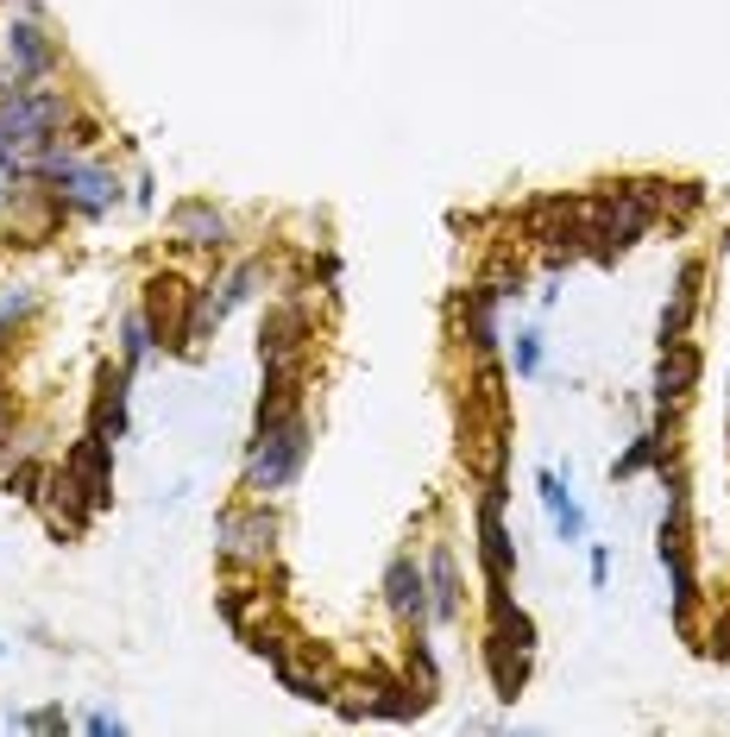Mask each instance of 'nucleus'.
Returning <instances> with one entry per match:
<instances>
[{"mask_svg": "<svg viewBox=\"0 0 730 737\" xmlns=\"http://www.w3.org/2000/svg\"><path fill=\"white\" fill-rule=\"evenodd\" d=\"M428 586H434V592H428V611H434V618H453V611H460V574H453L448 549H434V561H428Z\"/></svg>", "mask_w": 730, "mask_h": 737, "instance_id": "4468645a", "label": "nucleus"}, {"mask_svg": "<svg viewBox=\"0 0 730 737\" xmlns=\"http://www.w3.org/2000/svg\"><path fill=\"white\" fill-rule=\"evenodd\" d=\"M535 492H542V505L554 510V530H560V542H579V536H586V510L573 505V492L554 480V473H542V480H535Z\"/></svg>", "mask_w": 730, "mask_h": 737, "instance_id": "f8f14e48", "label": "nucleus"}, {"mask_svg": "<svg viewBox=\"0 0 730 737\" xmlns=\"http://www.w3.org/2000/svg\"><path fill=\"white\" fill-rule=\"evenodd\" d=\"M693 303H699V265L686 258V265H680V290H674V303L661 309V347L686 334V315H693Z\"/></svg>", "mask_w": 730, "mask_h": 737, "instance_id": "ddd939ff", "label": "nucleus"}, {"mask_svg": "<svg viewBox=\"0 0 730 737\" xmlns=\"http://www.w3.org/2000/svg\"><path fill=\"white\" fill-rule=\"evenodd\" d=\"M183 284L176 278H151L146 284V329L151 341H164V347H189V315H183Z\"/></svg>", "mask_w": 730, "mask_h": 737, "instance_id": "20e7f679", "label": "nucleus"}, {"mask_svg": "<svg viewBox=\"0 0 730 737\" xmlns=\"http://www.w3.org/2000/svg\"><path fill=\"white\" fill-rule=\"evenodd\" d=\"M120 347H126V372L146 359V347H151V329H146V315H126V329H120Z\"/></svg>", "mask_w": 730, "mask_h": 737, "instance_id": "dca6fc26", "label": "nucleus"}, {"mask_svg": "<svg viewBox=\"0 0 730 737\" xmlns=\"http://www.w3.org/2000/svg\"><path fill=\"white\" fill-rule=\"evenodd\" d=\"M126 429V366H101V384H95V435L120 441Z\"/></svg>", "mask_w": 730, "mask_h": 737, "instance_id": "1a4fd4ad", "label": "nucleus"}, {"mask_svg": "<svg viewBox=\"0 0 730 737\" xmlns=\"http://www.w3.org/2000/svg\"><path fill=\"white\" fill-rule=\"evenodd\" d=\"M384 592H391V611H397L403 624H422V618H428V580H422V567H416V555L391 561Z\"/></svg>", "mask_w": 730, "mask_h": 737, "instance_id": "423d86ee", "label": "nucleus"}, {"mask_svg": "<svg viewBox=\"0 0 730 737\" xmlns=\"http://www.w3.org/2000/svg\"><path fill=\"white\" fill-rule=\"evenodd\" d=\"M7 416H13V404H7V398H0V435H7Z\"/></svg>", "mask_w": 730, "mask_h": 737, "instance_id": "412c9836", "label": "nucleus"}, {"mask_svg": "<svg viewBox=\"0 0 730 737\" xmlns=\"http://www.w3.org/2000/svg\"><path fill=\"white\" fill-rule=\"evenodd\" d=\"M517 372H523V379L542 372V334H517Z\"/></svg>", "mask_w": 730, "mask_h": 737, "instance_id": "f3484780", "label": "nucleus"}, {"mask_svg": "<svg viewBox=\"0 0 730 737\" xmlns=\"http://www.w3.org/2000/svg\"><path fill=\"white\" fill-rule=\"evenodd\" d=\"M32 309H38V297H32V290H20V297H0V334H7V322H25Z\"/></svg>", "mask_w": 730, "mask_h": 737, "instance_id": "a211bd4d", "label": "nucleus"}, {"mask_svg": "<svg viewBox=\"0 0 730 737\" xmlns=\"http://www.w3.org/2000/svg\"><path fill=\"white\" fill-rule=\"evenodd\" d=\"M20 725H32V732H63V712L45 706V712H32V718H20Z\"/></svg>", "mask_w": 730, "mask_h": 737, "instance_id": "aec40b11", "label": "nucleus"}, {"mask_svg": "<svg viewBox=\"0 0 730 737\" xmlns=\"http://www.w3.org/2000/svg\"><path fill=\"white\" fill-rule=\"evenodd\" d=\"M718 661H730V611H725V624H711V643H705Z\"/></svg>", "mask_w": 730, "mask_h": 737, "instance_id": "6ab92c4d", "label": "nucleus"}, {"mask_svg": "<svg viewBox=\"0 0 730 737\" xmlns=\"http://www.w3.org/2000/svg\"><path fill=\"white\" fill-rule=\"evenodd\" d=\"M302 460H309V423L297 416H277V423H258L252 429V460H246V485L252 492H283L297 485Z\"/></svg>", "mask_w": 730, "mask_h": 737, "instance_id": "f257e3e1", "label": "nucleus"}, {"mask_svg": "<svg viewBox=\"0 0 730 737\" xmlns=\"http://www.w3.org/2000/svg\"><path fill=\"white\" fill-rule=\"evenodd\" d=\"M271 510H221V523H215V549L227 561H271Z\"/></svg>", "mask_w": 730, "mask_h": 737, "instance_id": "f03ea898", "label": "nucleus"}, {"mask_svg": "<svg viewBox=\"0 0 730 737\" xmlns=\"http://www.w3.org/2000/svg\"><path fill=\"white\" fill-rule=\"evenodd\" d=\"M693 384H699V347L680 334V341L661 347V366H654V404H661V410L686 404V391H693Z\"/></svg>", "mask_w": 730, "mask_h": 737, "instance_id": "39448f33", "label": "nucleus"}, {"mask_svg": "<svg viewBox=\"0 0 730 737\" xmlns=\"http://www.w3.org/2000/svg\"><path fill=\"white\" fill-rule=\"evenodd\" d=\"M485 661H491V687H498V700H517V687H523V675H529V649L491 636V643H485Z\"/></svg>", "mask_w": 730, "mask_h": 737, "instance_id": "9b49d317", "label": "nucleus"}, {"mask_svg": "<svg viewBox=\"0 0 730 737\" xmlns=\"http://www.w3.org/2000/svg\"><path fill=\"white\" fill-rule=\"evenodd\" d=\"M478 555H485V580H491V586L510 580V567H517V549H510V536H503L498 505H478Z\"/></svg>", "mask_w": 730, "mask_h": 737, "instance_id": "0eeeda50", "label": "nucleus"}, {"mask_svg": "<svg viewBox=\"0 0 730 737\" xmlns=\"http://www.w3.org/2000/svg\"><path fill=\"white\" fill-rule=\"evenodd\" d=\"M50 196H57V203L70 208V215H107V208L120 203V183L107 177L101 164H82V158H76V164H70V177H57V183H50Z\"/></svg>", "mask_w": 730, "mask_h": 737, "instance_id": "7ed1b4c3", "label": "nucleus"}, {"mask_svg": "<svg viewBox=\"0 0 730 737\" xmlns=\"http://www.w3.org/2000/svg\"><path fill=\"white\" fill-rule=\"evenodd\" d=\"M642 467H661V435H636V441H629V454L617 460L611 473H617V480H629V473H642Z\"/></svg>", "mask_w": 730, "mask_h": 737, "instance_id": "2eb2a0df", "label": "nucleus"}, {"mask_svg": "<svg viewBox=\"0 0 730 737\" xmlns=\"http://www.w3.org/2000/svg\"><path fill=\"white\" fill-rule=\"evenodd\" d=\"M7 57H13V82H32V77H45L50 70V45H45V32L38 26H13L7 32Z\"/></svg>", "mask_w": 730, "mask_h": 737, "instance_id": "9d476101", "label": "nucleus"}, {"mask_svg": "<svg viewBox=\"0 0 730 737\" xmlns=\"http://www.w3.org/2000/svg\"><path fill=\"white\" fill-rule=\"evenodd\" d=\"M171 228H176V246H208V253H221L227 246V221L208 203H183L171 215Z\"/></svg>", "mask_w": 730, "mask_h": 737, "instance_id": "6e6552de", "label": "nucleus"}]
</instances>
